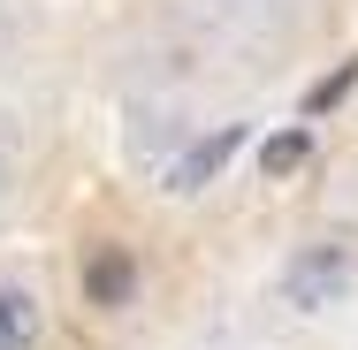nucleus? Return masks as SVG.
Returning a JSON list of instances; mask_svg holds the SVG:
<instances>
[{
	"label": "nucleus",
	"mask_w": 358,
	"mask_h": 350,
	"mask_svg": "<svg viewBox=\"0 0 358 350\" xmlns=\"http://www.w3.org/2000/svg\"><path fill=\"white\" fill-rule=\"evenodd\" d=\"M343 282H351V251H343V244H305L282 267V305L320 312L328 297H343Z\"/></svg>",
	"instance_id": "nucleus-1"
},
{
	"label": "nucleus",
	"mask_w": 358,
	"mask_h": 350,
	"mask_svg": "<svg viewBox=\"0 0 358 350\" xmlns=\"http://www.w3.org/2000/svg\"><path fill=\"white\" fill-rule=\"evenodd\" d=\"M84 297H92L99 312H122V305L138 297V259H130L122 244H99V251L84 259Z\"/></svg>",
	"instance_id": "nucleus-2"
},
{
	"label": "nucleus",
	"mask_w": 358,
	"mask_h": 350,
	"mask_svg": "<svg viewBox=\"0 0 358 350\" xmlns=\"http://www.w3.org/2000/svg\"><path fill=\"white\" fill-rule=\"evenodd\" d=\"M236 145H244V122H221L214 138H199L176 168H168V191H206L221 168H229V152H236Z\"/></svg>",
	"instance_id": "nucleus-3"
},
{
	"label": "nucleus",
	"mask_w": 358,
	"mask_h": 350,
	"mask_svg": "<svg viewBox=\"0 0 358 350\" xmlns=\"http://www.w3.org/2000/svg\"><path fill=\"white\" fill-rule=\"evenodd\" d=\"M38 335H46V305H38V289L0 282V350H38Z\"/></svg>",
	"instance_id": "nucleus-4"
},
{
	"label": "nucleus",
	"mask_w": 358,
	"mask_h": 350,
	"mask_svg": "<svg viewBox=\"0 0 358 350\" xmlns=\"http://www.w3.org/2000/svg\"><path fill=\"white\" fill-rule=\"evenodd\" d=\"M305 160H313V130H305V122H289V130H275V138L259 145V175H267V183L297 175Z\"/></svg>",
	"instance_id": "nucleus-5"
},
{
	"label": "nucleus",
	"mask_w": 358,
	"mask_h": 350,
	"mask_svg": "<svg viewBox=\"0 0 358 350\" xmlns=\"http://www.w3.org/2000/svg\"><path fill=\"white\" fill-rule=\"evenodd\" d=\"M351 84H358V61H343V69H336V76H320V84L305 92V122H313V115H328V107H336V99H343Z\"/></svg>",
	"instance_id": "nucleus-6"
},
{
	"label": "nucleus",
	"mask_w": 358,
	"mask_h": 350,
	"mask_svg": "<svg viewBox=\"0 0 358 350\" xmlns=\"http://www.w3.org/2000/svg\"><path fill=\"white\" fill-rule=\"evenodd\" d=\"M221 8H275V0H221Z\"/></svg>",
	"instance_id": "nucleus-7"
},
{
	"label": "nucleus",
	"mask_w": 358,
	"mask_h": 350,
	"mask_svg": "<svg viewBox=\"0 0 358 350\" xmlns=\"http://www.w3.org/2000/svg\"><path fill=\"white\" fill-rule=\"evenodd\" d=\"M0 183H8V145H0Z\"/></svg>",
	"instance_id": "nucleus-8"
}]
</instances>
